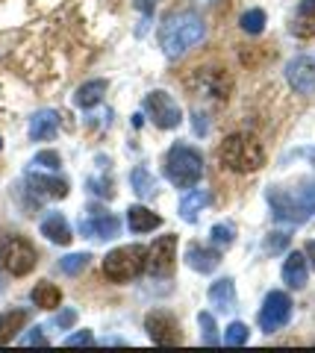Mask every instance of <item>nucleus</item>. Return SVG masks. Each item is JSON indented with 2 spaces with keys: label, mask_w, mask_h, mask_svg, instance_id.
Returning <instances> with one entry per match:
<instances>
[{
  "label": "nucleus",
  "mask_w": 315,
  "mask_h": 353,
  "mask_svg": "<svg viewBox=\"0 0 315 353\" xmlns=\"http://www.w3.org/2000/svg\"><path fill=\"white\" fill-rule=\"evenodd\" d=\"M145 112L159 130H174L180 124V118H183L180 106L174 103L171 94H165V92H150L145 97Z\"/></svg>",
  "instance_id": "nucleus-9"
},
{
  "label": "nucleus",
  "mask_w": 315,
  "mask_h": 353,
  "mask_svg": "<svg viewBox=\"0 0 315 353\" xmlns=\"http://www.w3.org/2000/svg\"><path fill=\"white\" fill-rule=\"evenodd\" d=\"M24 324H27V312H24V309H9V312L0 315V345H9Z\"/></svg>",
  "instance_id": "nucleus-21"
},
{
  "label": "nucleus",
  "mask_w": 315,
  "mask_h": 353,
  "mask_svg": "<svg viewBox=\"0 0 315 353\" xmlns=\"http://www.w3.org/2000/svg\"><path fill=\"white\" fill-rule=\"evenodd\" d=\"M103 92H106V80H89V83H83L77 88V94H74V103L83 106V109H89L94 103H101Z\"/></svg>",
  "instance_id": "nucleus-24"
},
{
  "label": "nucleus",
  "mask_w": 315,
  "mask_h": 353,
  "mask_svg": "<svg viewBox=\"0 0 315 353\" xmlns=\"http://www.w3.org/2000/svg\"><path fill=\"white\" fill-rule=\"evenodd\" d=\"M189 88H192V97H198V101L224 103L233 92V77L224 68H201L189 80Z\"/></svg>",
  "instance_id": "nucleus-6"
},
{
  "label": "nucleus",
  "mask_w": 315,
  "mask_h": 353,
  "mask_svg": "<svg viewBox=\"0 0 315 353\" xmlns=\"http://www.w3.org/2000/svg\"><path fill=\"white\" fill-rule=\"evenodd\" d=\"M203 118H206V115H201V112L194 115V127H198V132H201V136L206 132V121H203Z\"/></svg>",
  "instance_id": "nucleus-37"
},
{
  "label": "nucleus",
  "mask_w": 315,
  "mask_h": 353,
  "mask_svg": "<svg viewBox=\"0 0 315 353\" xmlns=\"http://www.w3.org/2000/svg\"><path fill=\"white\" fill-rule=\"evenodd\" d=\"M24 345H48V339L45 336H41V330L36 327V330H32V333L24 339Z\"/></svg>",
  "instance_id": "nucleus-35"
},
{
  "label": "nucleus",
  "mask_w": 315,
  "mask_h": 353,
  "mask_svg": "<svg viewBox=\"0 0 315 353\" xmlns=\"http://www.w3.org/2000/svg\"><path fill=\"white\" fill-rule=\"evenodd\" d=\"M283 280L289 283V289L307 285V256L303 253H289V259L283 262Z\"/></svg>",
  "instance_id": "nucleus-19"
},
{
  "label": "nucleus",
  "mask_w": 315,
  "mask_h": 353,
  "mask_svg": "<svg viewBox=\"0 0 315 353\" xmlns=\"http://www.w3.org/2000/svg\"><path fill=\"white\" fill-rule=\"evenodd\" d=\"M127 224L133 233H150V230H156L162 224V218L156 212H150L148 206H130L127 209Z\"/></svg>",
  "instance_id": "nucleus-18"
},
{
  "label": "nucleus",
  "mask_w": 315,
  "mask_h": 353,
  "mask_svg": "<svg viewBox=\"0 0 315 353\" xmlns=\"http://www.w3.org/2000/svg\"><path fill=\"white\" fill-rule=\"evenodd\" d=\"M74 321H77V312H74V309H65V312L57 318V324H59V327H71Z\"/></svg>",
  "instance_id": "nucleus-34"
},
{
  "label": "nucleus",
  "mask_w": 315,
  "mask_h": 353,
  "mask_svg": "<svg viewBox=\"0 0 315 353\" xmlns=\"http://www.w3.org/2000/svg\"><path fill=\"white\" fill-rule=\"evenodd\" d=\"M165 176L177 189H189L203 176V157L186 145H174L165 157Z\"/></svg>",
  "instance_id": "nucleus-5"
},
{
  "label": "nucleus",
  "mask_w": 315,
  "mask_h": 353,
  "mask_svg": "<svg viewBox=\"0 0 315 353\" xmlns=\"http://www.w3.org/2000/svg\"><path fill=\"white\" fill-rule=\"evenodd\" d=\"M268 206L277 221H289V224H303L315 215V183H301L295 189H280L271 185L268 189Z\"/></svg>",
  "instance_id": "nucleus-2"
},
{
  "label": "nucleus",
  "mask_w": 315,
  "mask_h": 353,
  "mask_svg": "<svg viewBox=\"0 0 315 353\" xmlns=\"http://www.w3.org/2000/svg\"><path fill=\"white\" fill-rule=\"evenodd\" d=\"M39 253L24 236H3L0 239V265L12 274V277H24L36 268Z\"/></svg>",
  "instance_id": "nucleus-7"
},
{
  "label": "nucleus",
  "mask_w": 315,
  "mask_h": 353,
  "mask_svg": "<svg viewBox=\"0 0 315 353\" xmlns=\"http://www.w3.org/2000/svg\"><path fill=\"white\" fill-rule=\"evenodd\" d=\"M145 262H148V250L142 245H124L103 256V274L112 283H130L145 271Z\"/></svg>",
  "instance_id": "nucleus-4"
},
{
  "label": "nucleus",
  "mask_w": 315,
  "mask_h": 353,
  "mask_svg": "<svg viewBox=\"0 0 315 353\" xmlns=\"http://www.w3.org/2000/svg\"><path fill=\"white\" fill-rule=\"evenodd\" d=\"M32 165H41V168L57 171V168H59V153H53V150H41V153H36V159H32Z\"/></svg>",
  "instance_id": "nucleus-32"
},
{
  "label": "nucleus",
  "mask_w": 315,
  "mask_h": 353,
  "mask_svg": "<svg viewBox=\"0 0 315 353\" xmlns=\"http://www.w3.org/2000/svg\"><path fill=\"white\" fill-rule=\"evenodd\" d=\"M32 303L39 309H57L62 303V292L53 283H39L36 289H32Z\"/></svg>",
  "instance_id": "nucleus-25"
},
{
  "label": "nucleus",
  "mask_w": 315,
  "mask_h": 353,
  "mask_svg": "<svg viewBox=\"0 0 315 353\" xmlns=\"http://www.w3.org/2000/svg\"><path fill=\"white\" fill-rule=\"evenodd\" d=\"M203 21L194 12H174L159 27V44L168 59H180L186 50L203 41Z\"/></svg>",
  "instance_id": "nucleus-1"
},
{
  "label": "nucleus",
  "mask_w": 315,
  "mask_h": 353,
  "mask_svg": "<svg viewBox=\"0 0 315 353\" xmlns=\"http://www.w3.org/2000/svg\"><path fill=\"white\" fill-rule=\"evenodd\" d=\"M0 148H3V141H0Z\"/></svg>",
  "instance_id": "nucleus-40"
},
{
  "label": "nucleus",
  "mask_w": 315,
  "mask_h": 353,
  "mask_svg": "<svg viewBox=\"0 0 315 353\" xmlns=\"http://www.w3.org/2000/svg\"><path fill=\"white\" fill-rule=\"evenodd\" d=\"M92 341H94V336L89 333V330H80V333H74V336L65 339V345H68V347H77V345H92Z\"/></svg>",
  "instance_id": "nucleus-33"
},
{
  "label": "nucleus",
  "mask_w": 315,
  "mask_h": 353,
  "mask_svg": "<svg viewBox=\"0 0 315 353\" xmlns=\"http://www.w3.org/2000/svg\"><path fill=\"white\" fill-rule=\"evenodd\" d=\"M198 321H201V327H203V341H206V345H219V333H215L212 315H210V312H201Z\"/></svg>",
  "instance_id": "nucleus-31"
},
{
  "label": "nucleus",
  "mask_w": 315,
  "mask_h": 353,
  "mask_svg": "<svg viewBox=\"0 0 315 353\" xmlns=\"http://www.w3.org/2000/svg\"><path fill=\"white\" fill-rule=\"evenodd\" d=\"M307 256L312 259V268H315V241H309V245H307Z\"/></svg>",
  "instance_id": "nucleus-38"
},
{
  "label": "nucleus",
  "mask_w": 315,
  "mask_h": 353,
  "mask_svg": "<svg viewBox=\"0 0 315 353\" xmlns=\"http://www.w3.org/2000/svg\"><path fill=\"white\" fill-rule=\"evenodd\" d=\"M221 162L233 174H254L265 165V148L254 132H233L221 141Z\"/></svg>",
  "instance_id": "nucleus-3"
},
{
  "label": "nucleus",
  "mask_w": 315,
  "mask_h": 353,
  "mask_svg": "<svg viewBox=\"0 0 315 353\" xmlns=\"http://www.w3.org/2000/svg\"><path fill=\"white\" fill-rule=\"evenodd\" d=\"M245 341H247V327L242 321H233L230 327H227V333H224V345L238 347V345H245Z\"/></svg>",
  "instance_id": "nucleus-29"
},
{
  "label": "nucleus",
  "mask_w": 315,
  "mask_h": 353,
  "mask_svg": "<svg viewBox=\"0 0 315 353\" xmlns=\"http://www.w3.org/2000/svg\"><path fill=\"white\" fill-rule=\"evenodd\" d=\"M59 130V115L53 109H41L30 118V139L32 141H45V139H53Z\"/></svg>",
  "instance_id": "nucleus-14"
},
{
  "label": "nucleus",
  "mask_w": 315,
  "mask_h": 353,
  "mask_svg": "<svg viewBox=\"0 0 315 353\" xmlns=\"http://www.w3.org/2000/svg\"><path fill=\"white\" fill-rule=\"evenodd\" d=\"M286 80L289 85L301 94H312L315 92V59L312 57H298L289 62L286 68Z\"/></svg>",
  "instance_id": "nucleus-13"
},
{
  "label": "nucleus",
  "mask_w": 315,
  "mask_h": 353,
  "mask_svg": "<svg viewBox=\"0 0 315 353\" xmlns=\"http://www.w3.org/2000/svg\"><path fill=\"white\" fill-rule=\"evenodd\" d=\"M286 241H289V236H280V233H274V239H271V241H268V250H271V253H274V250H280V248H283V245H286Z\"/></svg>",
  "instance_id": "nucleus-36"
},
{
  "label": "nucleus",
  "mask_w": 315,
  "mask_h": 353,
  "mask_svg": "<svg viewBox=\"0 0 315 353\" xmlns=\"http://www.w3.org/2000/svg\"><path fill=\"white\" fill-rule=\"evenodd\" d=\"M27 183H30V189L36 192L39 197H65L68 194V183L65 180H57V176H45V174H30L27 176Z\"/></svg>",
  "instance_id": "nucleus-15"
},
{
  "label": "nucleus",
  "mask_w": 315,
  "mask_h": 353,
  "mask_svg": "<svg viewBox=\"0 0 315 353\" xmlns=\"http://www.w3.org/2000/svg\"><path fill=\"white\" fill-rule=\"evenodd\" d=\"M130 183H133V189H136L139 197H154L156 194V180L145 168H136L133 174H130Z\"/></svg>",
  "instance_id": "nucleus-26"
},
{
  "label": "nucleus",
  "mask_w": 315,
  "mask_h": 353,
  "mask_svg": "<svg viewBox=\"0 0 315 353\" xmlns=\"http://www.w3.org/2000/svg\"><path fill=\"white\" fill-rule=\"evenodd\" d=\"M186 259H189V268H192V271H198V274H212L215 265H219V253L210 250V248H203V245H192L189 253H186Z\"/></svg>",
  "instance_id": "nucleus-20"
},
{
  "label": "nucleus",
  "mask_w": 315,
  "mask_h": 353,
  "mask_svg": "<svg viewBox=\"0 0 315 353\" xmlns=\"http://www.w3.org/2000/svg\"><path fill=\"white\" fill-rule=\"evenodd\" d=\"M210 301L212 306H219V312H233L236 309V285L230 277H224L219 283L210 285Z\"/></svg>",
  "instance_id": "nucleus-17"
},
{
  "label": "nucleus",
  "mask_w": 315,
  "mask_h": 353,
  "mask_svg": "<svg viewBox=\"0 0 315 353\" xmlns=\"http://www.w3.org/2000/svg\"><path fill=\"white\" fill-rule=\"evenodd\" d=\"M292 318V301L289 294L283 292H271L265 297L263 309H259V327H263V333H277L280 327Z\"/></svg>",
  "instance_id": "nucleus-10"
},
{
  "label": "nucleus",
  "mask_w": 315,
  "mask_h": 353,
  "mask_svg": "<svg viewBox=\"0 0 315 353\" xmlns=\"http://www.w3.org/2000/svg\"><path fill=\"white\" fill-rule=\"evenodd\" d=\"M233 239H236L233 224H215V227H212V241H215L219 248H230Z\"/></svg>",
  "instance_id": "nucleus-30"
},
{
  "label": "nucleus",
  "mask_w": 315,
  "mask_h": 353,
  "mask_svg": "<svg viewBox=\"0 0 315 353\" xmlns=\"http://www.w3.org/2000/svg\"><path fill=\"white\" fill-rule=\"evenodd\" d=\"M148 336L156 341V345L162 347H168V345H180L183 336H180V324H177V318H171L168 312H150L148 315Z\"/></svg>",
  "instance_id": "nucleus-11"
},
{
  "label": "nucleus",
  "mask_w": 315,
  "mask_h": 353,
  "mask_svg": "<svg viewBox=\"0 0 315 353\" xmlns=\"http://www.w3.org/2000/svg\"><path fill=\"white\" fill-rule=\"evenodd\" d=\"M292 32L301 39H312L315 36V0H307L301 9L295 21H292Z\"/></svg>",
  "instance_id": "nucleus-23"
},
{
  "label": "nucleus",
  "mask_w": 315,
  "mask_h": 353,
  "mask_svg": "<svg viewBox=\"0 0 315 353\" xmlns=\"http://www.w3.org/2000/svg\"><path fill=\"white\" fill-rule=\"evenodd\" d=\"M201 3H212V0H201Z\"/></svg>",
  "instance_id": "nucleus-39"
},
{
  "label": "nucleus",
  "mask_w": 315,
  "mask_h": 353,
  "mask_svg": "<svg viewBox=\"0 0 315 353\" xmlns=\"http://www.w3.org/2000/svg\"><path fill=\"white\" fill-rule=\"evenodd\" d=\"M174 259H177V236L171 233L150 245L145 268H148V274H154V277H168V274H174Z\"/></svg>",
  "instance_id": "nucleus-8"
},
{
  "label": "nucleus",
  "mask_w": 315,
  "mask_h": 353,
  "mask_svg": "<svg viewBox=\"0 0 315 353\" xmlns=\"http://www.w3.org/2000/svg\"><path fill=\"white\" fill-rule=\"evenodd\" d=\"M41 236L50 239L53 245H68V241L74 239L68 221H65L59 212H50L45 221H41Z\"/></svg>",
  "instance_id": "nucleus-16"
},
{
  "label": "nucleus",
  "mask_w": 315,
  "mask_h": 353,
  "mask_svg": "<svg viewBox=\"0 0 315 353\" xmlns=\"http://www.w3.org/2000/svg\"><path fill=\"white\" fill-rule=\"evenodd\" d=\"M238 24H242L245 32H251V36H259V32L265 30V12H263V9H247V12L238 18Z\"/></svg>",
  "instance_id": "nucleus-27"
},
{
  "label": "nucleus",
  "mask_w": 315,
  "mask_h": 353,
  "mask_svg": "<svg viewBox=\"0 0 315 353\" xmlns=\"http://www.w3.org/2000/svg\"><path fill=\"white\" fill-rule=\"evenodd\" d=\"M206 203H210V192H206V189L189 192V194L180 201V215H183V221H189V224H192V221L206 209Z\"/></svg>",
  "instance_id": "nucleus-22"
},
{
  "label": "nucleus",
  "mask_w": 315,
  "mask_h": 353,
  "mask_svg": "<svg viewBox=\"0 0 315 353\" xmlns=\"http://www.w3.org/2000/svg\"><path fill=\"white\" fill-rule=\"evenodd\" d=\"M85 265H89V253H71V256H65V259L59 262V268L74 277V274H80Z\"/></svg>",
  "instance_id": "nucleus-28"
},
{
  "label": "nucleus",
  "mask_w": 315,
  "mask_h": 353,
  "mask_svg": "<svg viewBox=\"0 0 315 353\" xmlns=\"http://www.w3.org/2000/svg\"><path fill=\"white\" fill-rule=\"evenodd\" d=\"M118 230H121V221L103 209H89V218L80 221V233L92 239H112L118 236Z\"/></svg>",
  "instance_id": "nucleus-12"
}]
</instances>
